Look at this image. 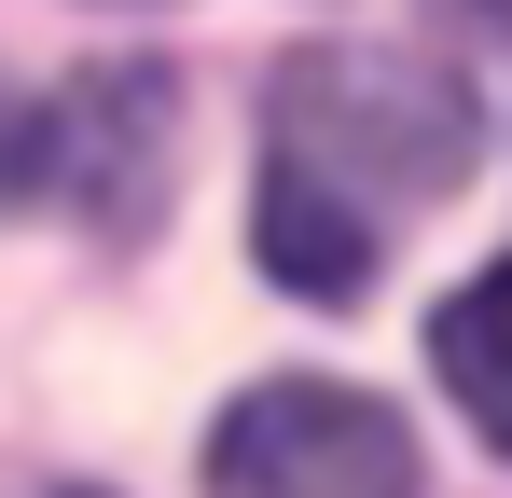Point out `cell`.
I'll use <instances>...</instances> for the list:
<instances>
[{
  "mask_svg": "<svg viewBox=\"0 0 512 498\" xmlns=\"http://www.w3.org/2000/svg\"><path fill=\"white\" fill-rule=\"evenodd\" d=\"M291 180H319L333 208H360L374 236H402L416 208H443L471 180V97L429 70V56H291L277 70V153Z\"/></svg>",
  "mask_w": 512,
  "mask_h": 498,
  "instance_id": "6da1fadb",
  "label": "cell"
},
{
  "mask_svg": "<svg viewBox=\"0 0 512 498\" xmlns=\"http://www.w3.org/2000/svg\"><path fill=\"white\" fill-rule=\"evenodd\" d=\"M208 485H236V498H402L416 485V429L374 388L263 374L250 402L208 429Z\"/></svg>",
  "mask_w": 512,
  "mask_h": 498,
  "instance_id": "7a4b0ae2",
  "label": "cell"
},
{
  "mask_svg": "<svg viewBox=\"0 0 512 498\" xmlns=\"http://www.w3.org/2000/svg\"><path fill=\"white\" fill-rule=\"evenodd\" d=\"M28 194H70L84 222L139 236L167 208V83L153 70H111V83H70L28 139Z\"/></svg>",
  "mask_w": 512,
  "mask_h": 498,
  "instance_id": "3957f363",
  "label": "cell"
},
{
  "mask_svg": "<svg viewBox=\"0 0 512 498\" xmlns=\"http://www.w3.org/2000/svg\"><path fill=\"white\" fill-rule=\"evenodd\" d=\"M250 236H263V277H277V291H305V305H360V291H374V249H388L360 208H333V194H319V180H291V166H263Z\"/></svg>",
  "mask_w": 512,
  "mask_h": 498,
  "instance_id": "277c9868",
  "label": "cell"
},
{
  "mask_svg": "<svg viewBox=\"0 0 512 498\" xmlns=\"http://www.w3.org/2000/svg\"><path fill=\"white\" fill-rule=\"evenodd\" d=\"M429 374H443L457 415L512 457V249L471 277V291H443V319H429Z\"/></svg>",
  "mask_w": 512,
  "mask_h": 498,
  "instance_id": "5b68a950",
  "label": "cell"
},
{
  "mask_svg": "<svg viewBox=\"0 0 512 498\" xmlns=\"http://www.w3.org/2000/svg\"><path fill=\"white\" fill-rule=\"evenodd\" d=\"M28 139H42V111H14V97H0V208L28 194Z\"/></svg>",
  "mask_w": 512,
  "mask_h": 498,
  "instance_id": "8992f818",
  "label": "cell"
}]
</instances>
